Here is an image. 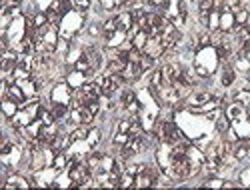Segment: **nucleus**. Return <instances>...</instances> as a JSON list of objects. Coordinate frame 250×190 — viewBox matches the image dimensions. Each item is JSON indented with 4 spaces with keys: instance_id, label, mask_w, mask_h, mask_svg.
Segmentation results:
<instances>
[{
    "instance_id": "obj_36",
    "label": "nucleus",
    "mask_w": 250,
    "mask_h": 190,
    "mask_svg": "<svg viewBox=\"0 0 250 190\" xmlns=\"http://www.w3.org/2000/svg\"><path fill=\"white\" fill-rule=\"evenodd\" d=\"M144 168H146V164H144V162H132V158H130V160H126V170H124V172L136 176V174H140L144 170Z\"/></svg>"
},
{
    "instance_id": "obj_28",
    "label": "nucleus",
    "mask_w": 250,
    "mask_h": 190,
    "mask_svg": "<svg viewBox=\"0 0 250 190\" xmlns=\"http://www.w3.org/2000/svg\"><path fill=\"white\" fill-rule=\"evenodd\" d=\"M148 38H150V36H148V32H146V30H138L130 42H132V46H134V48H138V50H144V46H146Z\"/></svg>"
},
{
    "instance_id": "obj_24",
    "label": "nucleus",
    "mask_w": 250,
    "mask_h": 190,
    "mask_svg": "<svg viewBox=\"0 0 250 190\" xmlns=\"http://www.w3.org/2000/svg\"><path fill=\"white\" fill-rule=\"evenodd\" d=\"M88 130H90V126H88V124H76L74 128L70 130V138H72V142H76V140H86Z\"/></svg>"
},
{
    "instance_id": "obj_29",
    "label": "nucleus",
    "mask_w": 250,
    "mask_h": 190,
    "mask_svg": "<svg viewBox=\"0 0 250 190\" xmlns=\"http://www.w3.org/2000/svg\"><path fill=\"white\" fill-rule=\"evenodd\" d=\"M68 164H70V156H68V152H56V158H54V168L60 172V170H66L68 168Z\"/></svg>"
},
{
    "instance_id": "obj_32",
    "label": "nucleus",
    "mask_w": 250,
    "mask_h": 190,
    "mask_svg": "<svg viewBox=\"0 0 250 190\" xmlns=\"http://www.w3.org/2000/svg\"><path fill=\"white\" fill-rule=\"evenodd\" d=\"M140 68H142V74H146V72H152L154 70V66H156V60L154 58H150L148 54H142V58H140Z\"/></svg>"
},
{
    "instance_id": "obj_13",
    "label": "nucleus",
    "mask_w": 250,
    "mask_h": 190,
    "mask_svg": "<svg viewBox=\"0 0 250 190\" xmlns=\"http://www.w3.org/2000/svg\"><path fill=\"white\" fill-rule=\"evenodd\" d=\"M42 126H44V122L40 120V118H36V120H32L28 126H24V128H18V134L22 136L24 140H34V138L40 136V130H42Z\"/></svg>"
},
{
    "instance_id": "obj_4",
    "label": "nucleus",
    "mask_w": 250,
    "mask_h": 190,
    "mask_svg": "<svg viewBox=\"0 0 250 190\" xmlns=\"http://www.w3.org/2000/svg\"><path fill=\"white\" fill-rule=\"evenodd\" d=\"M2 34L8 36V40H10V48H14L20 40L28 36V16H26V14L16 16V18L12 20V24L8 26V30L2 32Z\"/></svg>"
},
{
    "instance_id": "obj_31",
    "label": "nucleus",
    "mask_w": 250,
    "mask_h": 190,
    "mask_svg": "<svg viewBox=\"0 0 250 190\" xmlns=\"http://www.w3.org/2000/svg\"><path fill=\"white\" fill-rule=\"evenodd\" d=\"M100 160H102V154H100L98 150H92V152L86 156V164H88V168L92 170V174L100 168Z\"/></svg>"
},
{
    "instance_id": "obj_37",
    "label": "nucleus",
    "mask_w": 250,
    "mask_h": 190,
    "mask_svg": "<svg viewBox=\"0 0 250 190\" xmlns=\"http://www.w3.org/2000/svg\"><path fill=\"white\" fill-rule=\"evenodd\" d=\"M118 188H134V176L128 172H122L118 180Z\"/></svg>"
},
{
    "instance_id": "obj_35",
    "label": "nucleus",
    "mask_w": 250,
    "mask_h": 190,
    "mask_svg": "<svg viewBox=\"0 0 250 190\" xmlns=\"http://www.w3.org/2000/svg\"><path fill=\"white\" fill-rule=\"evenodd\" d=\"M210 32L214 30H220V10H212L210 16H208V26H206Z\"/></svg>"
},
{
    "instance_id": "obj_9",
    "label": "nucleus",
    "mask_w": 250,
    "mask_h": 190,
    "mask_svg": "<svg viewBox=\"0 0 250 190\" xmlns=\"http://www.w3.org/2000/svg\"><path fill=\"white\" fill-rule=\"evenodd\" d=\"M186 158H188V162H190V166H192V176H194V174H198V172L202 170V164H204V160H206V154H204L202 148H198L194 142H190L188 150H186Z\"/></svg>"
},
{
    "instance_id": "obj_43",
    "label": "nucleus",
    "mask_w": 250,
    "mask_h": 190,
    "mask_svg": "<svg viewBox=\"0 0 250 190\" xmlns=\"http://www.w3.org/2000/svg\"><path fill=\"white\" fill-rule=\"evenodd\" d=\"M248 28H250V24H248Z\"/></svg>"
},
{
    "instance_id": "obj_34",
    "label": "nucleus",
    "mask_w": 250,
    "mask_h": 190,
    "mask_svg": "<svg viewBox=\"0 0 250 190\" xmlns=\"http://www.w3.org/2000/svg\"><path fill=\"white\" fill-rule=\"evenodd\" d=\"M236 180L242 188H250V166L240 168V170L236 172Z\"/></svg>"
},
{
    "instance_id": "obj_18",
    "label": "nucleus",
    "mask_w": 250,
    "mask_h": 190,
    "mask_svg": "<svg viewBox=\"0 0 250 190\" xmlns=\"http://www.w3.org/2000/svg\"><path fill=\"white\" fill-rule=\"evenodd\" d=\"M234 26H236L234 12H232L230 8H222V10H220V30L230 32Z\"/></svg>"
},
{
    "instance_id": "obj_22",
    "label": "nucleus",
    "mask_w": 250,
    "mask_h": 190,
    "mask_svg": "<svg viewBox=\"0 0 250 190\" xmlns=\"http://www.w3.org/2000/svg\"><path fill=\"white\" fill-rule=\"evenodd\" d=\"M86 142L92 150H96L100 142H102V128H98V126H90V130H88V136H86Z\"/></svg>"
},
{
    "instance_id": "obj_2",
    "label": "nucleus",
    "mask_w": 250,
    "mask_h": 190,
    "mask_svg": "<svg viewBox=\"0 0 250 190\" xmlns=\"http://www.w3.org/2000/svg\"><path fill=\"white\" fill-rule=\"evenodd\" d=\"M86 28V14L84 12H78V10H70L62 16L60 20V38H66V40H74L82 30Z\"/></svg>"
},
{
    "instance_id": "obj_10",
    "label": "nucleus",
    "mask_w": 250,
    "mask_h": 190,
    "mask_svg": "<svg viewBox=\"0 0 250 190\" xmlns=\"http://www.w3.org/2000/svg\"><path fill=\"white\" fill-rule=\"evenodd\" d=\"M162 68V76H164V84H174L176 80H180L182 76V64L178 60H172V62H164L160 66Z\"/></svg>"
},
{
    "instance_id": "obj_21",
    "label": "nucleus",
    "mask_w": 250,
    "mask_h": 190,
    "mask_svg": "<svg viewBox=\"0 0 250 190\" xmlns=\"http://www.w3.org/2000/svg\"><path fill=\"white\" fill-rule=\"evenodd\" d=\"M230 64L234 66L236 74H246V72H250V60H248L246 56H242L240 52L230 60Z\"/></svg>"
},
{
    "instance_id": "obj_15",
    "label": "nucleus",
    "mask_w": 250,
    "mask_h": 190,
    "mask_svg": "<svg viewBox=\"0 0 250 190\" xmlns=\"http://www.w3.org/2000/svg\"><path fill=\"white\" fill-rule=\"evenodd\" d=\"M82 54H84V44H82L78 38H74L72 44H70V50H68V54H66V58H64V64H66V66H74L76 60H78Z\"/></svg>"
},
{
    "instance_id": "obj_23",
    "label": "nucleus",
    "mask_w": 250,
    "mask_h": 190,
    "mask_svg": "<svg viewBox=\"0 0 250 190\" xmlns=\"http://www.w3.org/2000/svg\"><path fill=\"white\" fill-rule=\"evenodd\" d=\"M124 68H126V62H124V60H118V58L106 60V66H104L106 74H122Z\"/></svg>"
},
{
    "instance_id": "obj_30",
    "label": "nucleus",
    "mask_w": 250,
    "mask_h": 190,
    "mask_svg": "<svg viewBox=\"0 0 250 190\" xmlns=\"http://www.w3.org/2000/svg\"><path fill=\"white\" fill-rule=\"evenodd\" d=\"M114 30H118V24H116V16L104 18V20H102V38H106V36H108V34H112Z\"/></svg>"
},
{
    "instance_id": "obj_17",
    "label": "nucleus",
    "mask_w": 250,
    "mask_h": 190,
    "mask_svg": "<svg viewBox=\"0 0 250 190\" xmlns=\"http://www.w3.org/2000/svg\"><path fill=\"white\" fill-rule=\"evenodd\" d=\"M104 40V46H108V48H118V46H122L124 42L128 40V36H126V32L124 30H114L112 34H108L106 38H102Z\"/></svg>"
},
{
    "instance_id": "obj_12",
    "label": "nucleus",
    "mask_w": 250,
    "mask_h": 190,
    "mask_svg": "<svg viewBox=\"0 0 250 190\" xmlns=\"http://www.w3.org/2000/svg\"><path fill=\"white\" fill-rule=\"evenodd\" d=\"M224 114H226V118L230 120V124L232 122H238V120H242L246 114H248V108L244 106V104H240V102H230V104H226L224 106Z\"/></svg>"
},
{
    "instance_id": "obj_38",
    "label": "nucleus",
    "mask_w": 250,
    "mask_h": 190,
    "mask_svg": "<svg viewBox=\"0 0 250 190\" xmlns=\"http://www.w3.org/2000/svg\"><path fill=\"white\" fill-rule=\"evenodd\" d=\"M80 114H82V124H88V126H90V124L96 120V114H94L88 106H82V108H80Z\"/></svg>"
},
{
    "instance_id": "obj_16",
    "label": "nucleus",
    "mask_w": 250,
    "mask_h": 190,
    "mask_svg": "<svg viewBox=\"0 0 250 190\" xmlns=\"http://www.w3.org/2000/svg\"><path fill=\"white\" fill-rule=\"evenodd\" d=\"M232 154L236 156V160H238V162H242V160L250 158V138H248V140H246V138L236 140V142L232 144Z\"/></svg>"
},
{
    "instance_id": "obj_25",
    "label": "nucleus",
    "mask_w": 250,
    "mask_h": 190,
    "mask_svg": "<svg viewBox=\"0 0 250 190\" xmlns=\"http://www.w3.org/2000/svg\"><path fill=\"white\" fill-rule=\"evenodd\" d=\"M234 20H236V26H248L250 24V8L242 6L234 12Z\"/></svg>"
},
{
    "instance_id": "obj_33",
    "label": "nucleus",
    "mask_w": 250,
    "mask_h": 190,
    "mask_svg": "<svg viewBox=\"0 0 250 190\" xmlns=\"http://www.w3.org/2000/svg\"><path fill=\"white\" fill-rule=\"evenodd\" d=\"M128 140H130V134H128V132L114 130V132H112V138H110V144H112V146H124Z\"/></svg>"
},
{
    "instance_id": "obj_11",
    "label": "nucleus",
    "mask_w": 250,
    "mask_h": 190,
    "mask_svg": "<svg viewBox=\"0 0 250 190\" xmlns=\"http://www.w3.org/2000/svg\"><path fill=\"white\" fill-rule=\"evenodd\" d=\"M144 54H148L150 58H154V60H158V58H162L164 56V52H166V48H164V42H162V36H150L148 38V42H146V46H144V50H142Z\"/></svg>"
},
{
    "instance_id": "obj_8",
    "label": "nucleus",
    "mask_w": 250,
    "mask_h": 190,
    "mask_svg": "<svg viewBox=\"0 0 250 190\" xmlns=\"http://www.w3.org/2000/svg\"><path fill=\"white\" fill-rule=\"evenodd\" d=\"M236 78H238V74H236L234 66L230 64V62H222L220 68H218V82H220V86L224 90L232 88L236 84Z\"/></svg>"
},
{
    "instance_id": "obj_5",
    "label": "nucleus",
    "mask_w": 250,
    "mask_h": 190,
    "mask_svg": "<svg viewBox=\"0 0 250 190\" xmlns=\"http://www.w3.org/2000/svg\"><path fill=\"white\" fill-rule=\"evenodd\" d=\"M72 96H74V90L68 86L66 80L54 82L52 88H50V92H48V100H50L52 104H68V106H70Z\"/></svg>"
},
{
    "instance_id": "obj_1",
    "label": "nucleus",
    "mask_w": 250,
    "mask_h": 190,
    "mask_svg": "<svg viewBox=\"0 0 250 190\" xmlns=\"http://www.w3.org/2000/svg\"><path fill=\"white\" fill-rule=\"evenodd\" d=\"M220 64H222V60L218 56V50L214 46H204V48H198L196 50L192 68H194V72H196L198 78L208 80L210 76H214L218 72Z\"/></svg>"
},
{
    "instance_id": "obj_19",
    "label": "nucleus",
    "mask_w": 250,
    "mask_h": 190,
    "mask_svg": "<svg viewBox=\"0 0 250 190\" xmlns=\"http://www.w3.org/2000/svg\"><path fill=\"white\" fill-rule=\"evenodd\" d=\"M0 108H2V114H4V118L6 120H10V118H14V114L20 110V104L16 102V100H12V98H2V102H0Z\"/></svg>"
},
{
    "instance_id": "obj_39",
    "label": "nucleus",
    "mask_w": 250,
    "mask_h": 190,
    "mask_svg": "<svg viewBox=\"0 0 250 190\" xmlns=\"http://www.w3.org/2000/svg\"><path fill=\"white\" fill-rule=\"evenodd\" d=\"M200 186H204V188H222V186H224V178H220V176H212V178L204 180Z\"/></svg>"
},
{
    "instance_id": "obj_27",
    "label": "nucleus",
    "mask_w": 250,
    "mask_h": 190,
    "mask_svg": "<svg viewBox=\"0 0 250 190\" xmlns=\"http://www.w3.org/2000/svg\"><path fill=\"white\" fill-rule=\"evenodd\" d=\"M194 38H196V44H198V48L210 46V30H208V28H200V30H196Z\"/></svg>"
},
{
    "instance_id": "obj_40",
    "label": "nucleus",
    "mask_w": 250,
    "mask_h": 190,
    "mask_svg": "<svg viewBox=\"0 0 250 190\" xmlns=\"http://www.w3.org/2000/svg\"><path fill=\"white\" fill-rule=\"evenodd\" d=\"M98 6L102 12H114L118 10V4L114 2V0H98Z\"/></svg>"
},
{
    "instance_id": "obj_14",
    "label": "nucleus",
    "mask_w": 250,
    "mask_h": 190,
    "mask_svg": "<svg viewBox=\"0 0 250 190\" xmlns=\"http://www.w3.org/2000/svg\"><path fill=\"white\" fill-rule=\"evenodd\" d=\"M64 80L68 82V86H70L72 90H78V88H82V86H84V82L88 80V76H86L84 72L76 70V68H70V70L66 72Z\"/></svg>"
},
{
    "instance_id": "obj_20",
    "label": "nucleus",
    "mask_w": 250,
    "mask_h": 190,
    "mask_svg": "<svg viewBox=\"0 0 250 190\" xmlns=\"http://www.w3.org/2000/svg\"><path fill=\"white\" fill-rule=\"evenodd\" d=\"M116 24H118L120 30L128 32V30L132 28V24H134V18H132L130 10H120V12L116 14Z\"/></svg>"
},
{
    "instance_id": "obj_7",
    "label": "nucleus",
    "mask_w": 250,
    "mask_h": 190,
    "mask_svg": "<svg viewBox=\"0 0 250 190\" xmlns=\"http://www.w3.org/2000/svg\"><path fill=\"white\" fill-rule=\"evenodd\" d=\"M2 188H6V190H28V188H32V182L26 174H20V172L12 170L6 176V180H2Z\"/></svg>"
},
{
    "instance_id": "obj_6",
    "label": "nucleus",
    "mask_w": 250,
    "mask_h": 190,
    "mask_svg": "<svg viewBox=\"0 0 250 190\" xmlns=\"http://www.w3.org/2000/svg\"><path fill=\"white\" fill-rule=\"evenodd\" d=\"M154 94H156L158 102L162 104V106H166V108H178V104L182 100L180 92L172 86V84H164V86L160 90H156Z\"/></svg>"
},
{
    "instance_id": "obj_41",
    "label": "nucleus",
    "mask_w": 250,
    "mask_h": 190,
    "mask_svg": "<svg viewBox=\"0 0 250 190\" xmlns=\"http://www.w3.org/2000/svg\"><path fill=\"white\" fill-rule=\"evenodd\" d=\"M34 2V6L38 8V10H42V12H48L50 10V6H52V2L54 0H32Z\"/></svg>"
},
{
    "instance_id": "obj_26",
    "label": "nucleus",
    "mask_w": 250,
    "mask_h": 190,
    "mask_svg": "<svg viewBox=\"0 0 250 190\" xmlns=\"http://www.w3.org/2000/svg\"><path fill=\"white\" fill-rule=\"evenodd\" d=\"M228 128H230V120L226 118V114H224V112H220V114H218V118L214 120V130L218 132V136H222Z\"/></svg>"
},
{
    "instance_id": "obj_3",
    "label": "nucleus",
    "mask_w": 250,
    "mask_h": 190,
    "mask_svg": "<svg viewBox=\"0 0 250 190\" xmlns=\"http://www.w3.org/2000/svg\"><path fill=\"white\" fill-rule=\"evenodd\" d=\"M0 162H2V166L10 168V170H16L20 162H24V146L20 142H12L4 136L2 148H0Z\"/></svg>"
},
{
    "instance_id": "obj_42",
    "label": "nucleus",
    "mask_w": 250,
    "mask_h": 190,
    "mask_svg": "<svg viewBox=\"0 0 250 190\" xmlns=\"http://www.w3.org/2000/svg\"><path fill=\"white\" fill-rule=\"evenodd\" d=\"M240 54H242V56H246V58L250 60V40H248V42H246V44L242 46V50H240Z\"/></svg>"
}]
</instances>
